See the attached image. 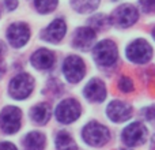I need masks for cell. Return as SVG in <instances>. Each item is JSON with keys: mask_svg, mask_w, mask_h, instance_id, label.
I'll list each match as a JSON object with an SVG mask.
<instances>
[{"mask_svg": "<svg viewBox=\"0 0 155 150\" xmlns=\"http://www.w3.org/2000/svg\"><path fill=\"white\" fill-rule=\"evenodd\" d=\"M82 139L91 148H102L110 141V131L98 121H90L82 130Z\"/></svg>", "mask_w": 155, "mask_h": 150, "instance_id": "cell-1", "label": "cell"}, {"mask_svg": "<svg viewBox=\"0 0 155 150\" xmlns=\"http://www.w3.org/2000/svg\"><path fill=\"white\" fill-rule=\"evenodd\" d=\"M94 60L101 67H112L118 59V49L110 40H102L93 46Z\"/></svg>", "mask_w": 155, "mask_h": 150, "instance_id": "cell-2", "label": "cell"}, {"mask_svg": "<svg viewBox=\"0 0 155 150\" xmlns=\"http://www.w3.org/2000/svg\"><path fill=\"white\" fill-rule=\"evenodd\" d=\"M137 21H139V11L134 4L129 3L121 4L110 15V25H114L120 29L134 26Z\"/></svg>", "mask_w": 155, "mask_h": 150, "instance_id": "cell-3", "label": "cell"}, {"mask_svg": "<svg viewBox=\"0 0 155 150\" xmlns=\"http://www.w3.org/2000/svg\"><path fill=\"white\" fill-rule=\"evenodd\" d=\"M153 46L150 43L143 38H137V40L132 41L125 49V56L129 62L135 63V64H144L148 63L153 57Z\"/></svg>", "mask_w": 155, "mask_h": 150, "instance_id": "cell-4", "label": "cell"}, {"mask_svg": "<svg viewBox=\"0 0 155 150\" xmlns=\"http://www.w3.org/2000/svg\"><path fill=\"white\" fill-rule=\"evenodd\" d=\"M33 89H34L33 77L26 73H22L11 79L10 85H8V93L14 100L22 101V100H26L31 94Z\"/></svg>", "mask_w": 155, "mask_h": 150, "instance_id": "cell-5", "label": "cell"}, {"mask_svg": "<svg viewBox=\"0 0 155 150\" xmlns=\"http://www.w3.org/2000/svg\"><path fill=\"white\" fill-rule=\"evenodd\" d=\"M147 134L148 130L146 124H143L142 121H132L123 130L121 141L128 148H135V146H140L146 142Z\"/></svg>", "mask_w": 155, "mask_h": 150, "instance_id": "cell-6", "label": "cell"}, {"mask_svg": "<svg viewBox=\"0 0 155 150\" xmlns=\"http://www.w3.org/2000/svg\"><path fill=\"white\" fill-rule=\"evenodd\" d=\"M82 113V107L80 104L74 98H65L56 107L54 111V116H56L57 121L63 124H71L76 121L80 118Z\"/></svg>", "mask_w": 155, "mask_h": 150, "instance_id": "cell-7", "label": "cell"}, {"mask_svg": "<svg viewBox=\"0 0 155 150\" xmlns=\"http://www.w3.org/2000/svg\"><path fill=\"white\" fill-rule=\"evenodd\" d=\"M63 74L70 83L80 82L86 75V64L83 59L75 55L67 56L63 63Z\"/></svg>", "mask_w": 155, "mask_h": 150, "instance_id": "cell-8", "label": "cell"}, {"mask_svg": "<svg viewBox=\"0 0 155 150\" xmlns=\"http://www.w3.org/2000/svg\"><path fill=\"white\" fill-rule=\"evenodd\" d=\"M22 112L16 107H5L0 113V127L5 134H15L21 128Z\"/></svg>", "mask_w": 155, "mask_h": 150, "instance_id": "cell-9", "label": "cell"}, {"mask_svg": "<svg viewBox=\"0 0 155 150\" xmlns=\"http://www.w3.org/2000/svg\"><path fill=\"white\" fill-rule=\"evenodd\" d=\"M106 116L109 118L110 121L116 124L125 123L134 116V108L125 101L113 100L112 102H109L106 108Z\"/></svg>", "mask_w": 155, "mask_h": 150, "instance_id": "cell-10", "label": "cell"}, {"mask_svg": "<svg viewBox=\"0 0 155 150\" xmlns=\"http://www.w3.org/2000/svg\"><path fill=\"white\" fill-rule=\"evenodd\" d=\"M7 38L14 48H22L30 40V29L26 23H12L7 30Z\"/></svg>", "mask_w": 155, "mask_h": 150, "instance_id": "cell-11", "label": "cell"}, {"mask_svg": "<svg viewBox=\"0 0 155 150\" xmlns=\"http://www.w3.org/2000/svg\"><path fill=\"white\" fill-rule=\"evenodd\" d=\"M95 30L91 26H84V27H79V29L75 32L72 38V44L74 46L80 51H88L94 46V43H95Z\"/></svg>", "mask_w": 155, "mask_h": 150, "instance_id": "cell-12", "label": "cell"}, {"mask_svg": "<svg viewBox=\"0 0 155 150\" xmlns=\"http://www.w3.org/2000/svg\"><path fill=\"white\" fill-rule=\"evenodd\" d=\"M83 96L88 100L90 102H102L105 101L107 96V90L105 83L102 82L98 78H94V79L88 80V83L84 86L83 89Z\"/></svg>", "mask_w": 155, "mask_h": 150, "instance_id": "cell-13", "label": "cell"}, {"mask_svg": "<svg viewBox=\"0 0 155 150\" xmlns=\"http://www.w3.org/2000/svg\"><path fill=\"white\" fill-rule=\"evenodd\" d=\"M65 33H67V25L61 18H57L51 22L49 26L45 27L42 32V38L48 43L57 44L64 38Z\"/></svg>", "mask_w": 155, "mask_h": 150, "instance_id": "cell-14", "label": "cell"}, {"mask_svg": "<svg viewBox=\"0 0 155 150\" xmlns=\"http://www.w3.org/2000/svg\"><path fill=\"white\" fill-rule=\"evenodd\" d=\"M56 57L52 51L46 48H40L31 55L30 57V63L34 68L37 70H51L54 66Z\"/></svg>", "mask_w": 155, "mask_h": 150, "instance_id": "cell-15", "label": "cell"}, {"mask_svg": "<svg viewBox=\"0 0 155 150\" xmlns=\"http://www.w3.org/2000/svg\"><path fill=\"white\" fill-rule=\"evenodd\" d=\"M51 115H52L51 107H49V104H46V102H40V104L34 105V107L31 108V111H30V118L37 124L48 123L49 119H51Z\"/></svg>", "mask_w": 155, "mask_h": 150, "instance_id": "cell-16", "label": "cell"}, {"mask_svg": "<svg viewBox=\"0 0 155 150\" xmlns=\"http://www.w3.org/2000/svg\"><path fill=\"white\" fill-rule=\"evenodd\" d=\"M46 138L42 132L40 131H31L25 137L23 145L25 150H44L45 149Z\"/></svg>", "mask_w": 155, "mask_h": 150, "instance_id": "cell-17", "label": "cell"}, {"mask_svg": "<svg viewBox=\"0 0 155 150\" xmlns=\"http://www.w3.org/2000/svg\"><path fill=\"white\" fill-rule=\"evenodd\" d=\"M72 8L79 14H90L99 5V0H71Z\"/></svg>", "mask_w": 155, "mask_h": 150, "instance_id": "cell-18", "label": "cell"}, {"mask_svg": "<svg viewBox=\"0 0 155 150\" xmlns=\"http://www.w3.org/2000/svg\"><path fill=\"white\" fill-rule=\"evenodd\" d=\"M56 149L57 150H78L74 138L67 131H60L56 135Z\"/></svg>", "mask_w": 155, "mask_h": 150, "instance_id": "cell-19", "label": "cell"}, {"mask_svg": "<svg viewBox=\"0 0 155 150\" xmlns=\"http://www.w3.org/2000/svg\"><path fill=\"white\" fill-rule=\"evenodd\" d=\"M59 4V0H34V5L38 12L49 14L54 10Z\"/></svg>", "mask_w": 155, "mask_h": 150, "instance_id": "cell-20", "label": "cell"}, {"mask_svg": "<svg viewBox=\"0 0 155 150\" xmlns=\"http://www.w3.org/2000/svg\"><path fill=\"white\" fill-rule=\"evenodd\" d=\"M90 23L93 25V29H105L106 26L110 25V18H107L106 15H102V14H98V15H94L91 18Z\"/></svg>", "mask_w": 155, "mask_h": 150, "instance_id": "cell-21", "label": "cell"}, {"mask_svg": "<svg viewBox=\"0 0 155 150\" xmlns=\"http://www.w3.org/2000/svg\"><path fill=\"white\" fill-rule=\"evenodd\" d=\"M117 86L120 89V91H123V93H131L134 90V80L129 77H121Z\"/></svg>", "mask_w": 155, "mask_h": 150, "instance_id": "cell-22", "label": "cell"}, {"mask_svg": "<svg viewBox=\"0 0 155 150\" xmlns=\"http://www.w3.org/2000/svg\"><path fill=\"white\" fill-rule=\"evenodd\" d=\"M139 4L144 12H155V0H139Z\"/></svg>", "mask_w": 155, "mask_h": 150, "instance_id": "cell-23", "label": "cell"}, {"mask_svg": "<svg viewBox=\"0 0 155 150\" xmlns=\"http://www.w3.org/2000/svg\"><path fill=\"white\" fill-rule=\"evenodd\" d=\"M143 116H144V119L148 121V123L155 124V104L151 105V107H148V108H146L144 112H143Z\"/></svg>", "mask_w": 155, "mask_h": 150, "instance_id": "cell-24", "label": "cell"}, {"mask_svg": "<svg viewBox=\"0 0 155 150\" xmlns=\"http://www.w3.org/2000/svg\"><path fill=\"white\" fill-rule=\"evenodd\" d=\"M18 7V0H5V8L8 11H14Z\"/></svg>", "mask_w": 155, "mask_h": 150, "instance_id": "cell-25", "label": "cell"}, {"mask_svg": "<svg viewBox=\"0 0 155 150\" xmlns=\"http://www.w3.org/2000/svg\"><path fill=\"white\" fill-rule=\"evenodd\" d=\"M0 150H18V149L11 142H2L0 143Z\"/></svg>", "mask_w": 155, "mask_h": 150, "instance_id": "cell-26", "label": "cell"}, {"mask_svg": "<svg viewBox=\"0 0 155 150\" xmlns=\"http://www.w3.org/2000/svg\"><path fill=\"white\" fill-rule=\"evenodd\" d=\"M4 71H5L4 62H3V59H2V55H0V78L3 77V74H4Z\"/></svg>", "mask_w": 155, "mask_h": 150, "instance_id": "cell-27", "label": "cell"}, {"mask_svg": "<svg viewBox=\"0 0 155 150\" xmlns=\"http://www.w3.org/2000/svg\"><path fill=\"white\" fill-rule=\"evenodd\" d=\"M151 150H155V134L151 138Z\"/></svg>", "mask_w": 155, "mask_h": 150, "instance_id": "cell-28", "label": "cell"}, {"mask_svg": "<svg viewBox=\"0 0 155 150\" xmlns=\"http://www.w3.org/2000/svg\"><path fill=\"white\" fill-rule=\"evenodd\" d=\"M3 52H4V45H3V43L0 41V55H2Z\"/></svg>", "mask_w": 155, "mask_h": 150, "instance_id": "cell-29", "label": "cell"}, {"mask_svg": "<svg viewBox=\"0 0 155 150\" xmlns=\"http://www.w3.org/2000/svg\"><path fill=\"white\" fill-rule=\"evenodd\" d=\"M153 38H154V40H155V29L153 30Z\"/></svg>", "mask_w": 155, "mask_h": 150, "instance_id": "cell-30", "label": "cell"}, {"mask_svg": "<svg viewBox=\"0 0 155 150\" xmlns=\"http://www.w3.org/2000/svg\"><path fill=\"white\" fill-rule=\"evenodd\" d=\"M124 150H125V149H124Z\"/></svg>", "mask_w": 155, "mask_h": 150, "instance_id": "cell-31", "label": "cell"}]
</instances>
